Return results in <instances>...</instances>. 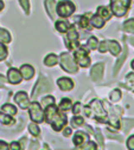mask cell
<instances>
[{
	"mask_svg": "<svg viewBox=\"0 0 134 150\" xmlns=\"http://www.w3.org/2000/svg\"><path fill=\"white\" fill-rule=\"evenodd\" d=\"M44 116L46 122L51 125V128L55 131H59L62 130L68 120H66V116L64 114H61L58 111V108L55 104H50L48 106H45V111H44Z\"/></svg>",
	"mask_w": 134,
	"mask_h": 150,
	"instance_id": "6da1fadb",
	"label": "cell"
},
{
	"mask_svg": "<svg viewBox=\"0 0 134 150\" xmlns=\"http://www.w3.org/2000/svg\"><path fill=\"white\" fill-rule=\"evenodd\" d=\"M84 112L87 116H91L95 120L100 121V122H106L107 118V112L106 110L102 108V104L98 99H93L90 102V104L88 106L84 108Z\"/></svg>",
	"mask_w": 134,
	"mask_h": 150,
	"instance_id": "7a4b0ae2",
	"label": "cell"
},
{
	"mask_svg": "<svg viewBox=\"0 0 134 150\" xmlns=\"http://www.w3.org/2000/svg\"><path fill=\"white\" fill-rule=\"evenodd\" d=\"M130 0H110V7L116 17H122L127 13Z\"/></svg>",
	"mask_w": 134,
	"mask_h": 150,
	"instance_id": "3957f363",
	"label": "cell"
},
{
	"mask_svg": "<svg viewBox=\"0 0 134 150\" xmlns=\"http://www.w3.org/2000/svg\"><path fill=\"white\" fill-rule=\"evenodd\" d=\"M75 10H76L75 5L71 1H68V0H63V1H61V3H58L56 5L57 14L59 17H63V18L70 17L75 12Z\"/></svg>",
	"mask_w": 134,
	"mask_h": 150,
	"instance_id": "277c9868",
	"label": "cell"
},
{
	"mask_svg": "<svg viewBox=\"0 0 134 150\" xmlns=\"http://www.w3.org/2000/svg\"><path fill=\"white\" fill-rule=\"evenodd\" d=\"M30 109V118L35 123H42L44 121V111L39 103L33 102L29 105Z\"/></svg>",
	"mask_w": 134,
	"mask_h": 150,
	"instance_id": "5b68a950",
	"label": "cell"
},
{
	"mask_svg": "<svg viewBox=\"0 0 134 150\" xmlns=\"http://www.w3.org/2000/svg\"><path fill=\"white\" fill-rule=\"evenodd\" d=\"M61 66L63 70H65L66 72L74 73L77 71V64L73 60V58L68 54V53H62L61 54Z\"/></svg>",
	"mask_w": 134,
	"mask_h": 150,
	"instance_id": "8992f818",
	"label": "cell"
},
{
	"mask_svg": "<svg viewBox=\"0 0 134 150\" xmlns=\"http://www.w3.org/2000/svg\"><path fill=\"white\" fill-rule=\"evenodd\" d=\"M50 89H51V85H50V83L48 82V79H45L44 77H41V78L38 79V83L36 84L35 90H33L32 97L36 98L38 95H41V93H43V92H46V91H49Z\"/></svg>",
	"mask_w": 134,
	"mask_h": 150,
	"instance_id": "52a82bcc",
	"label": "cell"
},
{
	"mask_svg": "<svg viewBox=\"0 0 134 150\" xmlns=\"http://www.w3.org/2000/svg\"><path fill=\"white\" fill-rule=\"evenodd\" d=\"M74 57H75V60H76L82 67H88V66L90 65V58L88 57V52H87L83 47L80 49V50H76Z\"/></svg>",
	"mask_w": 134,
	"mask_h": 150,
	"instance_id": "ba28073f",
	"label": "cell"
},
{
	"mask_svg": "<svg viewBox=\"0 0 134 150\" xmlns=\"http://www.w3.org/2000/svg\"><path fill=\"white\" fill-rule=\"evenodd\" d=\"M77 38H78V33L76 32L75 26H74V25H70V27L68 28V39H69L70 43H66V46H68L70 50L75 49L76 46L78 47Z\"/></svg>",
	"mask_w": 134,
	"mask_h": 150,
	"instance_id": "9c48e42d",
	"label": "cell"
},
{
	"mask_svg": "<svg viewBox=\"0 0 134 150\" xmlns=\"http://www.w3.org/2000/svg\"><path fill=\"white\" fill-rule=\"evenodd\" d=\"M14 100L16 103L21 108V109H27L30 105V100H29V96L25 91H19L16 96H14Z\"/></svg>",
	"mask_w": 134,
	"mask_h": 150,
	"instance_id": "30bf717a",
	"label": "cell"
},
{
	"mask_svg": "<svg viewBox=\"0 0 134 150\" xmlns=\"http://www.w3.org/2000/svg\"><path fill=\"white\" fill-rule=\"evenodd\" d=\"M103 69H105V66H103L102 63H98V64H96L95 66H93V69H91V71H90V76H91V78H93L95 82L101 81V78H102V76H103Z\"/></svg>",
	"mask_w": 134,
	"mask_h": 150,
	"instance_id": "8fae6325",
	"label": "cell"
},
{
	"mask_svg": "<svg viewBox=\"0 0 134 150\" xmlns=\"http://www.w3.org/2000/svg\"><path fill=\"white\" fill-rule=\"evenodd\" d=\"M7 77H9V82L11 84H19L21 82V73L17 69H10Z\"/></svg>",
	"mask_w": 134,
	"mask_h": 150,
	"instance_id": "7c38bea8",
	"label": "cell"
},
{
	"mask_svg": "<svg viewBox=\"0 0 134 150\" xmlns=\"http://www.w3.org/2000/svg\"><path fill=\"white\" fill-rule=\"evenodd\" d=\"M57 85H58V88H59L62 91H70V90L74 88L73 81L69 79V78H65V77L59 78V79L57 81Z\"/></svg>",
	"mask_w": 134,
	"mask_h": 150,
	"instance_id": "4fadbf2b",
	"label": "cell"
},
{
	"mask_svg": "<svg viewBox=\"0 0 134 150\" xmlns=\"http://www.w3.org/2000/svg\"><path fill=\"white\" fill-rule=\"evenodd\" d=\"M20 73L23 74V77H24L26 81H29V79H31V78L33 77V74H35V70H33L32 66L25 64V65H23V66L20 67Z\"/></svg>",
	"mask_w": 134,
	"mask_h": 150,
	"instance_id": "5bb4252c",
	"label": "cell"
},
{
	"mask_svg": "<svg viewBox=\"0 0 134 150\" xmlns=\"http://www.w3.org/2000/svg\"><path fill=\"white\" fill-rule=\"evenodd\" d=\"M88 135L86 134V132H83V131H77L76 134H75V137H74V144L76 145V146H81L82 144H84V142L86 141H88Z\"/></svg>",
	"mask_w": 134,
	"mask_h": 150,
	"instance_id": "9a60e30c",
	"label": "cell"
},
{
	"mask_svg": "<svg viewBox=\"0 0 134 150\" xmlns=\"http://www.w3.org/2000/svg\"><path fill=\"white\" fill-rule=\"evenodd\" d=\"M90 24H91L94 27H96V28H101V27H103V25H105V19H103L102 17H100L98 14H96V16H94V17L90 19Z\"/></svg>",
	"mask_w": 134,
	"mask_h": 150,
	"instance_id": "2e32d148",
	"label": "cell"
},
{
	"mask_svg": "<svg viewBox=\"0 0 134 150\" xmlns=\"http://www.w3.org/2000/svg\"><path fill=\"white\" fill-rule=\"evenodd\" d=\"M0 123L9 125V124H13L14 120L11 117V115L6 114V112H4V111H0Z\"/></svg>",
	"mask_w": 134,
	"mask_h": 150,
	"instance_id": "e0dca14e",
	"label": "cell"
},
{
	"mask_svg": "<svg viewBox=\"0 0 134 150\" xmlns=\"http://www.w3.org/2000/svg\"><path fill=\"white\" fill-rule=\"evenodd\" d=\"M55 6H56L55 0H45V8L50 14L51 19H55Z\"/></svg>",
	"mask_w": 134,
	"mask_h": 150,
	"instance_id": "ac0fdd59",
	"label": "cell"
},
{
	"mask_svg": "<svg viewBox=\"0 0 134 150\" xmlns=\"http://www.w3.org/2000/svg\"><path fill=\"white\" fill-rule=\"evenodd\" d=\"M97 14H98L100 17H102L105 20H108V19H110V17H112L109 8L106 7V6H100V7L97 8Z\"/></svg>",
	"mask_w": 134,
	"mask_h": 150,
	"instance_id": "d6986e66",
	"label": "cell"
},
{
	"mask_svg": "<svg viewBox=\"0 0 134 150\" xmlns=\"http://www.w3.org/2000/svg\"><path fill=\"white\" fill-rule=\"evenodd\" d=\"M57 63H58V57H57L56 54H53V53H50V54L46 56L45 59H44V64H45L46 66H53V65H56Z\"/></svg>",
	"mask_w": 134,
	"mask_h": 150,
	"instance_id": "ffe728a7",
	"label": "cell"
},
{
	"mask_svg": "<svg viewBox=\"0 0 134 150\" xmlns=\"http://www.w3.org/2000/svg\"><path fill=\"white\" fill-rule=\"evenodd\" d=\"M108 50L112 52V54L119 56V53H120V51H121V46L119 45L118 42L112 40V42H109V47H108Z\"/></svg>",
	"mask_w": 134,
	"mask_h": 150,
	"instance_id": "44dd1931",
	"label": "cell"
},
{
	"mask_svg": "<svg viewBox=\"0 0 134 150\" xmlns=\"http://www.w3.org/2000/svg\"><path fill=\"white\" fill-rule=\"evenodd\" d=\"M69 109H71V100L69 98H63L59 103V110L68 111Z\"/></svg>",
	"mask_w": 134,
	"mask_h": 150,
	"instance_id": "7402d4cb",
	"label": "cell"
},
{
	"mask_svg": "<svg viewBox=\"0 0 134 150\" xmlns=\"http://www.w3.org/2000/svg\"><path fill=\"white\" fill-rule=\"evenodd\" d=\"M69 27H70L69 23H65V21H57L56 23V30L59 31L61 33H65Z\"/></svg>",
	"mask_w": 134,
	"mask_h": 150,
	"instance_id": "603a6c76",
	"label": "cell"
},
{
	"mask_svg": "<svg viewBox=\"0 0 134 150\" xmlns=\"http://www.w3.org/2000/svg\"><path fill=\"white\" fill-rule=\"evenodd\" d=\"M1 111L6 112V114H9V115H16V114H17L16 106H13V105H11V104H5V105H3V106H1Z\"/></svg>",
	"mask_w": 134,
	"mask_h": 150,
	"instance_id": "cb8c5ba5",
	"label": "cell"
},
{
	"mask_svg": "<svg viewBox=\"0 0 134 150\" xmlns=\"http://www.w3.org/2000/svg\"><path fill=\"white\" fill-rule=\"evenodd\" d=\"M126 57H127V50L125 49V52H123V53H122V56L119 58V60H118V63H116V65H115V67H114V73H115V74L119 72V70H120V67L122 66V64H123V62H125Z\"/></svg>",
	"mask_w": 134,
	"mask_h": 150,
	"instance_id": "d4e9b609",
	"label": "cell"
},
{
	"mask_svg": "<svg viewBox=\"0 0 134 150\" xmlns=\"http://www.w3.org/2000/svg\"><path fill=\"white\" fill-rule=\"evenodd\" d=\"M0 40H1L3 43H10L11 42L10 33L4 28H0Z\"/></svg>",
	"mask_w": 134,
	"mask_h": 150,
	"instance_id": "484cf974",
	"label": "cell"
},
{
	"mask_svg": "<svg viewBox=\"0 0 134 150\" xmlns=\"http://www.w3.org/2000/svg\"><path fill=\"white\" fill-rule=\"evenodd\" d=\"M123 30L128 33H134V19H129L123 24Z\"/></svg>",
	"mask_w": 134,
	"mask_h": 150,
	"instance_id": "4316f807",
	"label": "cell"
},
{
	"mask_svg": "<svg viewBox=\"0 0 134 150\" xmlns=\"http://www.w3.org/2000/svg\"><path fill=\"white\" fill-rule=\"evenodd\" d=\"M6 57H7V49L3 43H0V62L4 60Z\"/></svg>",
	"mask_w": 134,
	"mask_h": 150,
	"instance_id": "83f0119b",
	"label": "cell"
},
{
	"mask_svg": "<svg viewBox=\"0 0 134 150\" xmlns=\"http://www.w3.org/2000/svg\"><path fill=\"white\" fill-rule=\"evenodd\" d=\"M29 131H30L33 136H38L39 132H41L39 128H38L36 124H30V125H29Z\"/></svg>",
	"mask_w": 134,
	"mask_h": 150,
	"instance_id": "f1b7e54d",
	"label": "cell"
},
{
	"mask_svg": "<svg viewBox=\"0 0 134 150\" xmlns=\"http://www.w3.org/2000/svg\"><path fill=\"white\" fill-rule=\"evenodd\" d=\"M19 4L21 5V7L25 11V13L29 14L30 13V3H29V0H19Z\"/></svg>",
	"mask_w": 134,
	"mask_h": 150,
	"instance_id": "f546056e",
	"label": "cell"
},
{
	"mask_svg": "<svg viewBox=\"0 0 134 150\" xmlns=\"http://www.w3.org/2000/svg\"><path fill=\"white\" fill-rule=\"evenodd\" d=\"M120 98H121V91H120V90H114V91L110 93V99H112L113 102H118Z\"/></svg>",
	"mask_w": 134,
	"mask_h": 150,
	"instance_id": "4dcf8cb0",
	"label": "cell"
},
{
	"mask_svg": "<svg viewBox=\"0 0 134 150\" xmlns=\"http://www.w3.org/2000/svg\"><path fill=\"white\" fill-rule=\"evenodd\" d=\"M83 122H84V120H83L81 116H75V117L73 118V121H71V123H73L74 127H80V125L83 124Z\"/></svg>",
	"mask_w": 134,
	"mask_h": 150,
	"instance_id": "1f68e13d",
	"label": "cell"
},
{
	"mask_svg": "<svg viewBox=\"0 0 134 150\" xmlns=\"http://www.w3.org/2000/svg\"><path fill=\"white\" fill-rule=\"evenodd\" d=\"M108 47H109V42L103 40V42H101V44H100L98 50H100V52H101V53H105L106 51H108Z\"/></svg>",
	"mask_w": 134,
	"mask_h": 150,
	"instance_id": "d6a6232c",
	"label": "cell"
},
{
	"mask_svg": "<svg viewBox=\"0 0 134 150\" xmlns=\"http://www.w3.org/2000/svg\"><path fill=\"white\" fill-rule=\"evenodd\" d=\"M97 43H98V40L95 38V37H91V38H89V40H88V45L91 50H95L97 47V45H98Z\"/></svg>",
	"mask_w": 134,
	"mask_h": 150,
	"instance_id": "836d02e7",
	"label": "cell"
},
{
	"mask_svg": "<svg viewBox=\"0 0 134 150\" xmlns=\"http://www.w3.org/2000/svg\"><path fill=\"white\" fill-rule=\"evenodd\" d=\"M78 148H81V149H93V150H95V149H97V144L96 143H94V142H88V144H86V145H81V146H78Z\"/></svg>",
	"mask_w": 134,
	"mask_h": 150,
	"instance_id": "e575fe53",
	"label": "cell"
},
{
	"mask_svg": "<svg viewBox=\"0 0 134 150\" xmlns=\"http://www.w3.org/2000/svg\"><path fill=\"white\" fill-rule=\"evenodd\" d=\"M53 103H55V98H53V97H51V96L45 97V98L43 99V102H42V104H43L44 106H48V105L53 104Z\"/></svg>",
	"mask_w": 134,
	"mask_h": 150,
	"instance_id": "d590c367",
	"label": "cell"
},
{
	"mask_svg": "<svg viewBox=\"0 0 134 150\" xmlns=\"http://www.w3.org/2000/svg\"><path fill=\"white\" fill-rule=\"evenodd\" d=\"M126 79H127L128 83H129V88L134 91V73H129Z\"/></svg>",
	"mask_w": 134,
	"mask_h": 150,
	"instance_id": "8d00e7d4",
	"label": "cell"
},
{
	"mask_svg": "<svg viewBox=\"0 0 134 150\" xmlns=\"http://www.w3.org/2000/svg\"><path fill=\"white\" fill-rule=\"evenodd\" d=\"M127 148L130 149V150H134V135L130 136V137L127 139Z\"/></svg>",
	"mask_w": 134,
	"mask_h": 150,
	"instance_id": "74e56055",
	"label": "cell"
},
{
	"mask_svg": "<svg viewBox=\"0 0 134 150\" xmlns=\"http://www.w3.org/2000/svg\"><path fill=\"white\" fill-rule=\"evenodd\" d=\"M9 149H11V150H20L21 149V145L18 142H12L11 145H9Z\"/></svg>",
	"mask_w": 134,
	"mask_h": 150,
	"instance_id": "f35d334b",
	"label": "cell"
},
{
	"mask_svg": "<svg viewBox=\"0 0 134 150\" xmlns=\"http://www.w3.org/2000/svg\"><path fill=\"white\" fill-rule=\"evenodd\" d=\"M88 24H89L88 17H87V16L81 17V26H82V27H88Z\"/></svg>",
	"mask_w": 134,
	"mask_h": 150,
	"instance_id": "ab89813d",
	"label": "cell"
},
{
	"mask_svg": "<svg viewBox=\"0 0 134 150\" xmlns=\"http://www.w3.org/2000/svg\"><path fill=\"white\" fill-rule=\"evenodd\" d=\"M80 111H81V103H80V102H77V103L74 105L73 112H74L75 115H77V114H80Z\"/></svg>",
	"mask_w": 134,
	"mask_h": 150,
	"instance_id": "60d3db41",
	"label": "cell"
},
{
	"mask_svg": "<svg viewBox=\"0 0 134 150\" xmlns=\"http://www.w3.org/2000/svg\"><path fill=\"white\" fill-rule=\"evenodd\" d=\"M9 149V144L4 141H0V150H7Z\"/></svg>",
	"mask_w": 134,
	"mask_h": 150,
	"instance_id": "b9f144b4",
	"label": "cell"
},
{
	"mask_svg": "<svg viewBox=\"0 0 134 150\" xmlns=\"http://www.w3.org/2000/svg\"><path fill=\"white\" fill-rule=\"evenodd\" d=\"M63 135H64V137L70 136V135H71V128H65V130H64Z\"/></svg>",
	"mask_w": 134,
	"mask_h": 150,
	"instance_id": "7bdbcfd3",
	"label": "cell"
},
{
	"mask_svg": "<svg viewBox=\"0 0 134 150\" xmlns=\"http://www.w3.org/2000/svg\"><path fill=\"white\" fill-rule=\"evenodd\" d=\"M3 84H4V78L0 76V86H3Z\"/></svg>",
	"mask_w": 134,
	"mask_h": 150,
	"instance_id": "ee69618b",
	"label": "cell"
},
{
	"mask_svg": "<svg viewBox=\"0 0 134 150\" xmlns=\"http://www.w3.org/2000/svg\"><path fill=\"white\" fill-rule=\"evenodd\" d=\"M3 8H4V3L1 1V0H0V11H1Z\"/></svg>",
	"mask_w": 134,
	"mask_h": 150,
	"instance_id": "f6af8a7d",
	"label": "cell"
},
{
	"mask_svg": "<svg viewBox=\"0 0 134 150\" xmlns=\"http://www.w3.org/2000/svg\"><path fill=\"white\" fill-rule=\"evenodd\" d=\"M129 42H130V43L134 45V38H129Z\"/></svg>",
	"mask_w": 134,
	"mask_h": 150,
	"instance_id": "bcb514c9",
	"label": "cell"
},
{
	"mask_svg": "<svg viewBox=\"0 0 134 150\" xmlns=\"http://www.w3.org/2000/svg\"><path fill=\"white\" fill-rule=\"evenodd\" d=\"M130 66H132V69L134 70V60H132V63H130Z\"/></svg>",
	"mask_w": 134,
	"mask_h": 150,
	"instance_id": "7dc6e473",
	"label": "cell"
}]
</instances>
